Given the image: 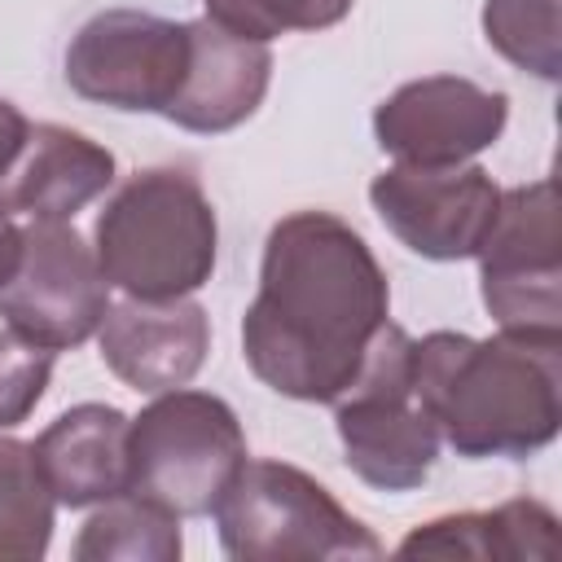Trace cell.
Instances as JSON below:
<instances>
[{
	"label": "cell",
	"mask_w": 562,
	"mask_h": 562,
	"mask_svg": "<svg viewBox=\"0 0 562 562\" xmlns=\"http://www.w3.org/2000/svg\"><path fill=\"white\" fill-rule=\"evenodd\" d=\"M26 140H31V123H26V114H22L13 101L0 97V176L13 171V162H18L22 149H26Z\"/></svg>",
	"instance_id": "obj_22"
},
{
	"label": "cell",
	"mask_w": 562,
	"mask_h": 562,
	"mask_svg": "<svg viewBox=\"0 0 562 562\" xmlns=\"http://www.w3.org/2000/svg\"><path fill=\"white\" fill-rule=\"evenodd\" d=\"M400 558H474V562H518V558H558V518L544 501L518 496L496 509H461L413 527Z\"/></svg>",
	"instance_id": "obj_16"
},
{
	"label": "cell",
	"mask_w": 562,
	"mask_h": 562,
	"mask_svg": "<svg viewBox=\"0 0 562 562\" xmlns=\"http://www.w3.org/2000/svg\"><path fill=\"white\" fill-rule=\"evenodd\" d=\"M413 395L457 457H536L562 430V338L435 329L413 342Z\"/></svg>",
	"instance_id": "obj_2"
},
{
	"label": "cell",
	"mask_w": 562,
	"mask_h": 562,
	"mask_svg": "<svg viewBox=\"0 0 562 562\" xmlns=\"http://www.w3.org/2000/svg\"><path fill=\"white\" fill-rule=\"evenodd\" d=\"M220 224L198 176L145 167L114 189L92 228V250L110 285L127 299H184L215 272Z\"/></svg>",
	"instance_id": "obj_3"
},
{
	"label": "cell",
	"mask_w": 562,
	"mask_h": 562,
	"mask_svg": "<svg viewBox=\"0 0 562 562\" xmlns=\"http://www.w3.org/2000/svg\"><path fill=\"white\" fill-rule=\"evenodd\" d=\"M215 514L220 549L237 562H321L378 558L382 540L351 518L325 483L290 461H246Z\"/></svg>",
	"instance_id": "obj_4"
},
{
	"label": "cell",
	"mask_w": 562,
	"mask_h": 562,
	"mask_svg": "<svg viewBox=\"0 0 562 562\" xmlns=\"http://www.w3.org/2000/svg\"><path fill=\"white\" fill-rule=\"evenodd\" d=\"M53 356L57 351L0 329V430H13L35 413L53 378Z\"/></svg>",
	"instance_id": "obj_21"
},
{
	"label": "cell",
	"mask_w": 562,
	"mask_h": 562,
	"mask_svg": "<svg viewBox=\"0 0 562 562\" xmlns=\"http://www.w3.org/2000/svg\"><path fill=\"white\" fill-rule=\"evenodd\" d=\"M13 215H18V211H13L9 193H0V285L13 277L18 255H22V228H18V220H13Z\"/></svg>",
	"instance_id": "obj_23"
},
{
	"label": "cell",
	"mask_w": 562,
	"mask_h": 562,
	"mask_svg": "<svg viewBox=\"0 0 562 562\" xmlns=\"http://www.w3.org/2000/svg\"><path fill=\"white\" fill-rule=\"evenodd\" d=\"M127 426L132 417L114 404H75L44 426V435L35 439V461L57 505L92 509L132 492Z\"/></svg>",
	"instance_id": "obj_14"
},
{
	"label": "cell",
	"mask_w": 562,
	"mask_h": 562,
	"mask_svg": "<svg viewBox=\"0 0 562 562\" xmlns=\"http://www.w3.org/2000/svg\"><path fill=\"white\" fill-rule=\"evenodd\" d=\"M391 321V285L369 241L329 211L272 224L259 294L241 316L250 373L285 400L334 404Z\"/></svg>",
	"instance_id": "obj_1"
},
{
	"label": "cell",
	"mask_w": 562,
	"mask_h": 562,
	"mask_svg": "<svg viewBox=\"0 0 562 562\" xmlns=\"http://www.w3.org/2000/svg\"><path fill=\"white\" fill-rule=\"evenodd\" d=\"M334 430L351 474L378 492H413L435 470L443 439L413 395V338L395 321L334 400Z\"/></svg>",
	"instance_id": "obj_6"
},
{
	"label": "cell",
	"mask_w": 562,
	"mask_h": 562,
	"mask_svg": "<svg viewBox=\"0 0 562 562\" xmlns=\"http://www.w3.org/2000/svg\"><path fill=\"white\" fill-rule=\"evenodd\" d=\"M272 83V53L259 40H241L211 18L189 22V66L184 79L162 110L167 123L198 132V136H220L241 127L268 97Z\"/></svg>",
	"instance_id": "obj_13"
},
{
	"label": "cell",
	"mask_w": 562,
	"mask_h": 562,
	"mask_svg": "<svg viewBox=\"0 0 562 562\" xmlns=\"http://www.w3.org/2000/svg\"><path fill=\"white\" fill-rule=\"evenodd\" d=\"M110 184H114V154L105 145L61 123H35L22 158L13 162L9 202L31 220L70 224Z\"/></svg>",
	"instance_id": "obj_15"
},
{
	"label": "cell",
	"mask_w": 562,
	"mask_h": 562,
	"mask_svg": "<svg viewBox=\"0 0 562 562\" xmlns=\"http://www.w3.org/2000/svg\"><path fill=\"white\" fill-rule=\"evenodd\" d=\"M189 66V22L145 9H105L88 18L66 48V83L92 105L162 114Z\"/></svg>",
	"instance_id": "obj_9"
},
{
	"label": "cell",
	"mask_w": 562,
	"mask_h": 562,
	"mask_svg": "<svg viewBox=\"0 0 562 562\" xmlns=\"http://www.w3.org/2000/svg\"><path fill=\"white\" fill-rule=\"evenodd\" d=\"M57 527V496L35 443L0 435V562H40Z\"/></svg>",
	"instance_id": "obj_18"
},
{
	"label": "cell",
	"mask_w": 562,
	"mask_h": 562,
	"mask_svg": "<svg viewBox=\"0 0 562 562\" xmlns=\"http://www.w3.org/2000/svg\"><path fill=\"white\" fill-rule=\"evenodd\" d=\"M105 369L140 391L162 395L189 386L211 351V321L202 303L184 299H127L114 303L97 329Z\"/></svg>",
	"instance_id": "obj_12"
},
{
	"label": "cell",
	"mask_w": 562,
	"mask_h": 562,
	"mask_svg": "<svg viewBox=\"0 0 562 562\" xmlns=\"http://www.w3.org/2000/svg\"><path fill=\"white\" fill-rule=\"evenodd\" d=\"M474 259L483 307L501 329L562 338V237L553 180L501 189L492 233Z\"/></svg>",
	"instance_id": "obj_7"
},
{
	"label": "cell",
	"mask_w": 562,
	"mask_h": 562,
	"mask_svg": "<svg viewBox=\"0 0 562 562\" xmlns=\"http://www.w3.org/2000/svg\"><path fill=\"white\" fill-rule=\"evenodd\" d=\"M110 312V281L97 250L66 220H31L22 255L0 285V316L26 342L66 351L88 342Z\"/></svg>",
	"instance_id": "obj_8"
},
{
	"label": "cell",
	"mask_w": 562,
	"mask_h": 562,
	"mask_svg": "<svg viewBox=\"0 0 562 562\" xmlns=\"http://www.w3.org/2000/svg\"><path fill=\"white\" fill-rule=\"evenodd\" d=\"M206 18L241 40H277L290 31H325L338 26L356 0H202Z\"/></svg>",
	"instance_id": "obj_20"
},
{
	"label": "cell",
	"mask_w": 562,
	"mask_h": 562,
	"mask_svg": "<svg viewBox=\"0 0 562 562\" xmlns=\"http://www.w3.org/2000/svg\"><path fill=\"white\" fill-rule=\"evenodd\" d=\"M70 553L75 562H176L184 553V536L176 514L123 492L79 527Z\"/></svg>",
	"instance_id": "obj_17"
},
{
	"label": "cell",
	"mask_w": 562,
	"mask_h": 562,
	"mask_svg": "<svg viewBox=\"0 0 562 562\" xmlns=\"http://www.w3.org/2000/svg\"><path fill=\"white\" fill-rule=\"evenodd\" d=\"M132 492L176 518H206L246 465V435L228 400L211 391H162L127 426Z\"/></svg>",
	"instance_id": "obj_5"
},
{
	"label": "cell",
	"mask_w": 562,
	"mask_h": 562,
	"mask_svg": "<svg viewBox=\"0 0 562 562\" xmlns=\"http://www.w3.org/2000/svg\"><path fill=\"white\" fill-rule=\"evenodd\" d=\"M483 40L518 70L553 83L562 70L558 0H483Z\"/></svg>",
	"instance_id": "obj_19"
},
{
	"label": "cell",
	"mask_w": 562,
	"mask_h": 562,
	"mask_svg": "<svg viewBox=\"0 0 562 562\" xmlns=\"http://www.w3.org/2000/svg\"><path fill=\"white\" fill-rule=\"evenodd\" d=\"M369 202L400 246L435 263H457V259H474L483 237L492 233L501 189L474 162H457V167L395 162L382 176H373Z\"/></svg>",
	"instance_id": "obj_10"
},
{
	"label": "cell",
	"mask_w": 562,
	"mask_h": 562,
	"mask_svg": "<svg viewBox=\"0 0 562 562\" xmlns=\"http://www.w3.org/2000/svg\"><path fill=\"white\" fill-rule=\"evenodd\" d=\"M509 123V97L461 75L400 83L373 110L382 154L408 167H457L492 149Z\"/></svg>",
	"instance_id": "obj_11"
}]
</instances>
